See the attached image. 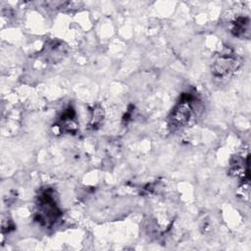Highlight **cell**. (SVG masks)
Masks as SVG:
<instances>
[{
    "instance_id": "obj_1",
    "label": "cell",
    "mask_w": 251,
    "mask_h": 251,
    "mask_svg": "<svg viewBox=\"0 0 251 251\" xmlns=\"http://www.w3.org/2000/svg\"><path fill=\"white\" fill-rule=\"evenodd\" d=\"M35 207L34 221L41 226L52 227L62 216L57 204L55 190L51 187H44L39 190Z\"/></svg>"
},
{
    "instance_id": "obj_2",
    "label": "cell",
    "mask_w": 251,
    "mask_h": 251,
    "mask_svg": "<svg viewBox=\"0 0 251 251\" xmlns=\"http://www.w3.org/2000/svg\"><path fill=\"white\" fill-rule=\"evenodd\" d=\"M197 104L198 99L194 93H182L169 116L170 128L175 131L187 126L197 112Z\"/></svg>"
},
{
    "instance_id": "obj_3",
    "label": "cell",
    "mask_w": 251,
    "mask_h": 251,
    "mask_svg": "<svg viewBox=\"0 0 251 251\" xmlns=\"http://www.w3.org/2000/svg\"><path fill=\"white\" fill-rule=\"evenodd\" d=\"M240 66L236 54L226 50L216 57L212 64V74L216 78H225L232 75Z\"/></svg>"
},
{
    "instance_id": "obj_4",
    "label": "cell",
    "mask_w": 251,
    "mask_h": 251,
    "mask_svg": "<svg viewBox=\"0 0 251 251\" xmlns=\"http://www.w3.org/2000/svg\"><path fill=\"white\" fill-rule=\"evenodd\" d=\"M54 126L57 127V129L61 133H69V134L76 133L78 129V123L76 120L75 110L72 105L67 106L62 111Z\"/></svg>"
},
{
    "instance_id": "obj_5",
    "label": "cell",
    "mask_w": 251,
    "mask_h": 251,
    "mask_svg": "<svg viewBox=\"0 0 251 251\" xmlns=\"http://www.w3.org/2000/svg\"><path fill=\"white\" fill-rule=\"evenodd\" d=\"M229 174L241 180H249L248 157L244 160L241 156H233L229 164Z\"/></svg>"
},
{
    "instance_id": "obj_6",
    "label": "cell",
    "mask_w": 251,
    "mask_h": 251,
    "mask_svg": "<svg viewBox=\"0 0 251 251\" xmlns=\"http://www.w3.org/2000/svg\"><path fill=\"white\" fill-rule=\"evenodd\" d=\"M67 54V48L60 41H52L43 49V56L47 62L57 63L64 59Z\"/></svg>"
},
{
    "instance_id": "obj_7",
    "label": "cell",
    "mask_w": 251,
    "mask_h": 251,
    "mask_svg": "<svg viewBox=\"0 0 251 251\" xmlns=\"http://www.w3.org/2000/svg\"><path fill=\"white\" fill-rule=\"evenodd\" d=\"M231 33L240 39L250 37V19L246 16H239L231 24Z\"/></svg>"
},
{
    "instance_id": "obj_8",
    "label": "cell",
    "mask_w": 251,
    "mask_h": 251,
    "mask_svg": "<svg viewBox=\"0 0 251 251\" xmlns=\"http://www.w3.org/2000/svg\"><path fill=\"white\" fill-rule=\"evenodd\" d=\"M105 112L103 107L100 104H95L90 110V119L88 123V127L90 129H97L104 121Z\"/></svg>"
},
{
    "instance_id": "obj_9",
    "label": "cell",
    "mask_w": 251,
    "mask_h": 251,
    "mask_svg": "<svg viewBox=\"0 0 251 251\" xmlns=\"http://www.w3.org/2000/svg\"><path fill=\"white\" fill-rule=\"evenodd\" d=\"M15 228V225L11 219H3L2 221V231L9 232Z\"/></svg>"
}]
</instances>
